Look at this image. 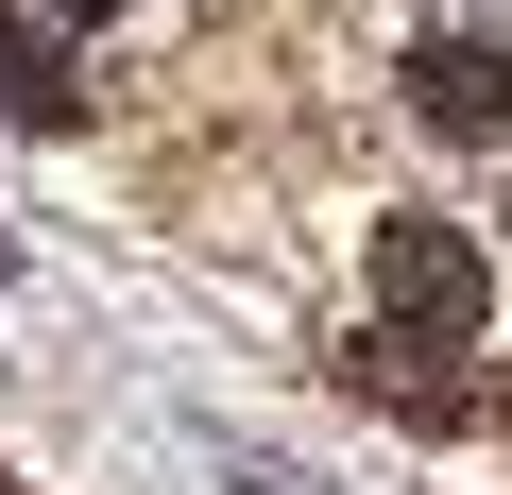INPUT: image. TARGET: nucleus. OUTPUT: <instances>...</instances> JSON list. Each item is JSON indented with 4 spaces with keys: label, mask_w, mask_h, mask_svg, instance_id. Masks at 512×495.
Here are the masks:
<instances>
[{
    "label": "nucleus",
    "mask_w": 512,
    "mask_h": 495,
    "mask_svg": "<svg viewBox=\"0 0 512 495\" xmlns=\"http://www.w3.org/2000/svg\"><path fill=\"white\" fill-rule=\"evenodd\" d=\"M0 120H69V52L0 18Z\"/></svg>",
    "instance_id": "3"
},
{
    "label": "nucleus",
    "mask_w": 512,
    "mask_h": 495,
    "mask_svg": "<svg viewBox=\"0 0 512 495\" xmlns=\"http://www.w3.org/2000/svg\"><path fill=\"white\" fill-rule=\"evenodd\" d=\"M0 274H18V239H0Z\"/></svg>",
    "instance_id": "5"
},
{
    "label": "nucleus",
    "mask_w": 512,
    "mask_h": 495,
    "mask_svg": "<svg viewBox=\"0 0 512 495\" xmlns=\"http://www.w3.org/2000/svg\"><path fill=\"white\" fill-rule=\"evenodd\" d=\"M410 120L427 137H512V35H478V18L410 35Z\"/></svg>",
    "instance_id": "2"
},
{
    "label": "nucleus",
    "mask_w": 512,
    "mask_h": 495,
    "mask_svg": "<svg viewBox=\"0 0 512 495\" xmlns=\"http://www.w3.org/2000/svg\"><path fill=\"white\" fill-rule=\"evenodd\" d=\"M103 18H137V0H52V35H103Z\"/></svg>",
    "instance_id": "4"
},
{
    "label": "nucleus",
    "mask_w": 512,
    "mask_h": 495,
    "mask_svg": "<svg viewBox=\"0 0 512 495\" xmlns=\"http://www.w3.org/2000/svg\"><path fill=\"white\" fill-rule=\"evenodd\" d=\"M376 325H393V342H444V359H461V342L495 325V257H478L461 222L393 205V222H376Z\"/></svg>",
    "instance_id": "1"
}]
</instances>
